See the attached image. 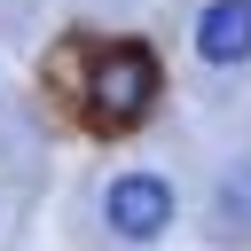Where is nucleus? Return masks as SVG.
Here are the masks:
<instances>
[{
  "instance_id": "nucleus-1",
  "label": "nucleus",
  "mask_w": 251,
  "mask_h": 251,
  "mask_svg": "<svg viewBox=\"0 0 251 251\" xmlns=\"http://www.w3.org/2000/svg\"><path fill=\"white\" fill-rule=\"evenodd\" d=\"M173 180L165 173H118L110 188H102V220H110V235H126V243H157L165 227H173Z\"/></svg>"
},
{
  "instance_id": "nucleus-2",
  "label": "nucleus",
  "mask_w": 251,
  "mask_h": 251,
  "mask_svg": "<svg viewBox=\"0 0 251 251\" xmlns=\"http://www.w3.org/2000/svg\"><path fill=\"white\" fill-rule=\"evenodd\" d=\"M149 102H157V55H149L141 39L102 47V63H94V110L118 118V126H133Z\"/></svg>"
},
{
  "instance_id": "nucleus-3",
  "label": "nucleus",
  "mask_w": 251,
  "mask_h": 251,
  "mask_svg": "<svg viewBox=\"0 0 251 251\" xmlns=\"http://www.w3.org/2000/svg\"><path fill=\"white\" fill-rule=\"evenodd\" d=\"M196 55H204L212 71L251 63V0H212V8L196 16Z\"/></svg>"
}]
</instances>
